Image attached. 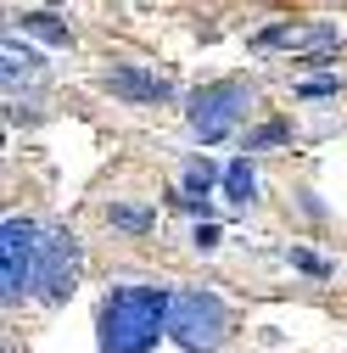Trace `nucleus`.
Segmentation results:
<instances>
[{"instance_id":"obj_9","label":"nucleus","mask_w":347,"mask_h":353,"mask_svg":"<svg viewBox=\"0 0 347 353\" xmlns=\"http://www.w3.org/2000/svg\"><path fill=\"white\" fill-rule=\"evenodd\" d=\"M224 196H230V202H241V208L257 196V174H252V163H246V157H235V163L224 168Z\"/></svg>"},{"instance_id":"obj_11","label":"nucleus","mask_w":347,"mask_h":353,"mask_svg":"<svg viewBox=\"0 0 347 353\" xmlns=\"http://www.w3.org/2000/svg\"><path fill=\"white\" fill-rule=\"evenodd\" d=\"M213 180H224V174L213 168L207 157H196V163L185 168V196H207V191H213Z\"/></svg>"},{"instance_id":"obj_6","label":"nucleus","mask_w":347,"mask_h":353,"mask_svg":"<svg viewBox=\"0 0 347 353\" xmlns=\"http://www.w3.org/2000/svg\"><path fill=\"white\" fill-rule=\"evenodd\" d=\"M101 84L118 96V101H135V107H157V101H168L174 96V84L162 79V73H151V68H135V62H118V68H107L101 73Z\"/></svg>"},{"instance_id":"obj_10","label":"nucleus","mask_w":347,"mask_h":353,"mask_svg":"<svg viewBox=\"0 0 347 353\" xmlns=\"http://www.w3.org/2000/svg\"><path fill=\"white\" fill-rule=\"evenodd\" d=\"M23 28H28V34H39V39H51V46H73V28H67V23H56L51 12H28V17H23Z\"/></svg>"},{"instance_id":"obj_5","label":"nucleus","mask_w":347,"mask_h":353,"mask_svg":"<svg viewBox=\"0 0 347 353\" xmlns=\"http://www.w3.org/2000/svg\"><path fill=\"white\" fill-rule=\"evenodd\" d=\"M78 281V241L67 230H39V263H34V286L45 303H67Z\"/></svg>"},{"instance_id":"obj_15","label":"nucleus","mask_w":347,"mask_h":353,"mask_svg":"<svg viewBox=\"0 0 347 353\" xmlns=\"http://www.w3.org/2000/svg\"><path fill=\"white\" fill-rule=\"evenodd\" d=\"M336 90H341L336 79H308V84H297V96H308V101H314V96H336Z\"/></svg>"},{"instance_id":"obj_7","label":"nucleus","mask_w":347,"mask_h":353,"mask_svg":"<svg viewBox=\"0 0 347 353\" xmlns=\"http://www.w3.org/2000/svg\"><path fill=\"white\" fill-rule=\"evenodd\" d=\"M252 46H291V51H308V57H319V51H330V46H341V28L336 23H314V28H297V23H280V28H264L252 39Z\"/></svg>"},{"instance_id":"obj_14","label":"nucleus","mask_w":347,"mask_h":353,"mask_svg":"<svg viewBox=\"0 0 347 353\" xmlns=\"http://www.w3.org/2000/svg\"><path fill=\"white\" fill-rule=\"evenodd\" d=\"M286 135H291L286 123H264L257 135H246V152H257V146H275V141H286Z\"/></svg>"},{"instance_id":"obj_1","label":"nucleus","mask_w":347,"mask_h":353,"mask_svg":"<svg viewBox=\"0 0 347 353\" xmlns=\"http://www.w3.org/2000/svg\"><path fill=\"white\" fill-rule=\"evenodd\" d=\"M168 286H112L96 314V342L101 353H151L157 336L168 331Z\"/></svg>"},{"instance_id":"obj_16","label":"nucleus","mask_w":347,"mask_h":353,"mask_svg":"<svg viewBox=\"0 0 347 353\" xmlns=\"http://www.w3.org/2000/svg\"><path fill=\"white\" fill-rule=\"evenodd\" d=\"M196 247H202V252L219 247V225H202V230H196Z\"/></svg>"},{"instance_id":"obj_12","label":"nucleus","mask_w":347,"mask_h":353,"mask_svg":"<svg viewBox=\"0 0 347 353\" xmlns=\"http://www.w3.org/2000/svg\"><path fill=\"white\" fill-rule=\"evenodd\" d=\"M107 219H112V225H123V230H151V225H157L146 208H123V202H112V208H107Z\"/></svg>"},{"instance_id":"obj_2","label":"nucleus","mask_w":347,"mask_h":353,"mask_svg":"<svg viewBox=\"0 0 347 353\" xmlns=\"http://www.w3.org/2000/svg\"><path fill=\"white\" fill-rule=\"evenodd\" d=\"M224 331H230V308L213 292H202V286L174 292V303H168V336L180 342L185 353H219Z\"/></svg>"},{"instance_id":"obj_4","label":"nucleus","mask_w":347,"mask_h":353,"mask_svg":"<svg viewBox=\"0 0 347 353\" xmlns=\"http://www.w3.org/2000/svg\"><path fill=\"white\" fill-rule=\"evenodd\" d=\"M34 263H39V225L34 219H6L0 225V297L23 303L34 286Z\"/></svg>"},{"instance_id":"obj_3","label":"nucleus","mask_w":347,"mask_h":353,"mask_svg":"<svg viewBox=\"0 0 347 353\" xmlns=\"http://www.w3.org/2000/svg\"><path fill=\"white\" fill-rule=\"evenodd\" d=\"M246 101H252V90H246L241 79H219V84H202V90L191 96V107H185V118H191V129H196V141H202V146L224 141L230 129L241 123Z\"/></svg>"},{"instance_id":"obj_13","label":"nucleus","mask_w":347,"mask_h":353,"mask_svg":"<svg viewBox=\"0 0 347 353\" xmlns=\"http://www.w3.org/2000/svg\"><path fill=\"white\" fill-rule=\"evenodd\" d=\"M291 263H297L302 275H319V281L330 275V263H325V258H314V252H302V247H291Z\"/></svg>"},{"instance_id":"obj_8","label":"nucleus","mask_w":347,"mask_h":353,"mask_svg":"<svg viewBox=\"0 0 347 353\" xmlns=\"http://www.w3.org/2000/svg\"><path fill=\"white\" fill-rule=\"evenodd\" d=\"M0 57H6V68H0V73H6V84H12V90H17V84H34L39 73H45V62H39V51L17 46V39H6V51H0Z\"/></svg>"}]
</instances>
